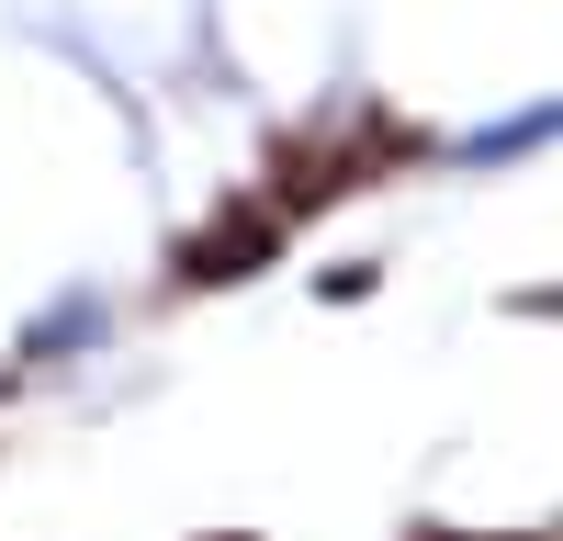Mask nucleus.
Listing matches in <instances>:
<instances>
[{
	"instance_id": "nucleus-1",
	"label": "nucleus",
	"mask_w": 563,
	"mask_h": 541,
	"mask_svg": "<svg viewBox=\"0 0 563 541\" xmlns=\"http://www.w3.org/2000/svg\"><path fill=\"white\" fill-rule=\"evenodd\" d=\"M282 214L271 192H249V203H225L214 225H192V238L169 249V283H192V294H214V283H249V270H271L282 260Z\"/></svg>"
},
{
	"instance_id": "nucleus-3",
	"label": "nucleus",
	"mask_w": 563,
	"mask_h": 541,
	"mask_svg": "<svg viewBox=\"0 0 563 541\" xmlns=\"http://www.w3.org/2000/svg\"><path fill=\"white\" fill-rule=\"evenodd\" d=\"M214 541H249V530H214Z\"/></svg>"
},
{
	"instance_id": "nucleus-2",
	"label": "nucleus",
	"mask_w": 563,
	"mask_h": 541,
	"mask_svg": "<svg viewBox=\"0 0 563 541\" xmlns=\"http://www.w3.org/2000/svg\"><path fill=\"white\" fill-rule=\"evenodd\" d=\"M406 541H485V530H406Z\"/></svg>"
}]
</instances>
